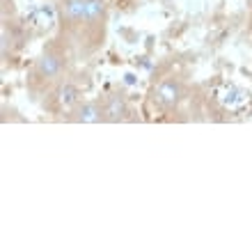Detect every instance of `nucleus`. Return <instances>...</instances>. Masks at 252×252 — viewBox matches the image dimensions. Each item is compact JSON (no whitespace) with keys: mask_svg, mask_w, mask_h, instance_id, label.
Instances as JSON below:
<instances>
[{"mask_svg":"<svg viewBox=\"0 0 252 252\" xmlns=\"http://www.w3.org/2000/svg\"><path fill=\"white\" fill-rule=\"evenodd\" d=\"M62 71H64V58L55 51H46L34 64V73L41 80H55Z\"/></svg>","mask_w":252,"mask_h":252,"instance_id":"1","label":"nucleus"},{"mask_svg":"<svg viewBox=\"0 0 252 252\" xmlns=\"http://www.w3.org/2000/svg\"><path fill=\"white\" fill-rule=\"evenodd\" d=\"M106 19V2L103 0H87V23L85 28L103 26Z\"/></svg>","mask_w":252,"mask_h":252,"instance_id":"6","label":"nucleus"},{"mask_svg":"<svg viewBox=\"0 0 252 252\" xmlns=\"http://www.w3.org/2000/svg\"><path fill=\"white\" fill-rule=\"evenodd\" d=\"M58 99L64 108H71L73 103H78V90L71 85V83H64V85L58 90Z\"/></svg>","mask_w":252,"mask_h":252,"instance_id":"7","label":"nucleus"},{"mask_svg":"<svg viewBox=\"0 0 252 252\" xmlns=\"http://www.w3.org/2000/svg\"><path fill=\"white\" fill-rule=\"evenodd\" d=\"M103 115H106V122H122L128 115V106H126V99L120 94H110L103 103Z\"/></svg>","mask_w":252,"mask_h":252,"instance_id":"5","label":"nucleus"},{"mask_svg":"<svg viewBox=\"0 0 252 252\" xmlns=\"http://www.w3.org/2000/svg\"><path fill=\"white\" fill-rule=\"evenodd\" d=\"M124 83H126V85H135V76H133V73H126Z\"/></svg>","mask_w":252,"mask_h":252,"instance_id":"8","label":"nucleus"},{"mask_svg":"<svg viewBox=\"0 0 252 252\" xmlns=\"http://www.w3.org/2000/svg\"><path fill=\"white\" fill-rule=\"evenodd\" d=\"M181 94H184V87L177 78H167L163 80L158 87H156V94H154V99L158 103L160 108H174L179 103Z\"/></svg>","mask_w":252,"mask_h":252,"instance_id":"3","label":"nucleus"},{"mask_svg":"<svg viewBox=\"0 0 252 252\" xmlns=\"http://www.w3.org/2000/svg\"><path fill=\"white\" fill-rule=\"evenodd\" d=\"M60 16L73 28H85L87 23V0H60Z\"/></svg>","mask_w":252,"mask_h":252,"instance_id":"2","label":"nucleus"},{"mask_svg":"<svg viewBox=\"0 0 252 252\" xmlns=\"http://www.w3.org/2000/svg\"><path fill=\"white\" fill-rule=\"evenodd\" d=\"M71 122H78V124H99V122H106L103 106H99L96 101L78 103L71 113Z\"/></svg>","mask_w":252,"mask_h":252,"instance_id":"4","label":"nucleus"}]
</instances>
